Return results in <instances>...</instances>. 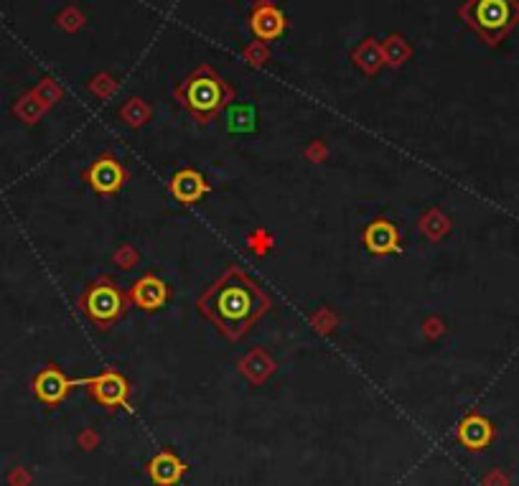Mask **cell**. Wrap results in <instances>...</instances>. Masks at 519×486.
I'll return each mask as SVG.
<instances>
[{
    "label": "cell",
    "instance_id": "4fadbf2b",
    "mask_svg": "<svg viewBox=\"0 0 519 486\" xmlns=\"http://www.w3.org/2000/svg\"><path fill=\"white\" fill-rule=\"evenodd\" d=\"M459 435H461V441L468 449H481L491 438V426L484 418H479V415H471V418H466L461 423Z\"/></svg>",
    "mask_w": 519,
    "mask_h": 486
},
{
    "label": "cell",
    "instance_id": "277c9868",
    "mask_svg": "<svg viewBox=\"0 0 519 486\" xmlns=\"http://www.w3.org/2000/svg\"><path fill=\"white\" fill-rule=\"evenodd\" d=\"M79 303H82L84 314L99 326H105L125 314V296L115 283L107 281V278L92 283Z\"/></svg>",
    "mask_w": 519,
    "mask_h": 486
},
{
    "label": "cell",
    "instance_id": "7a4b0ae2",
    "mask_svg": "<svg viewBox=\"0 0 519 486\" xmlns=\"http://www.w3.org/2000/svg\"><path fill=\"white\" fill-rule=\"evenodd\" d=\"M230 87L224 84L222 76H216L209 67L196 69L189 75L181 87L176 90L178 102L199 120H212L214 115L224 108V102L230 100Z\"/></svg>",
    "mask_w": 519,
    "mask_h": 486
},
{
    "label": "cell",
    "instance_id": "9c48e42d",
    "mask_svg": "<svg viewBox=\"0 0 519 486\" xmlns=\"http://www.w3.org/2000/svg\"><path fill=\"white\" fill-rule=\"evenodd\" d=\"M171 191L178 202L193 204V202H199V199L207 194V181H204V176L196 173V171H181V173L173 176Z\"/></svg>",
    "mask_w": 519,
    "mask_h": 486
},
{
    "label": "cell",
    "instance_id": "8992f818",
    "mask_svg": "<svg viewBox=\"0 0 519 486\" xmlns=\"http://www.w3.org/2000/svg\"><path fill=\"white\" fill-rule=\"evenodd\" d=\"M90 385V393L95 400H99L102 405H107V408H117V405H122L125 402V394H128V382L120 377L117 372H105L95 377V379H90L87 382Z\"/></svg>",
    "mask_w": 519,
    "mask_h": 486
},
{
    "label": "cell",
    "instance_id": "5bb4252c",
    "mask_svg": "<svg viewBox=\"0 0 519 486\" xmlns=\"http://www.w3.org/2000/svg\"><path fill=\"white\" fill-rule=\"evenodd\" d=\"M357 59V64L365 69V72H374L380 64H382V52H380V46L374 44V41H366L365 46L354 54Z\"/></svg>",
    "mask_w": 519,
    "mask_h": 486
},
{
    "label": "cell",
    "instance_id": "6da1fadb",
    "mask_svg": "<svg viewBox=\"0 0 519 486\" xmlns=\"http://www.w3.org/2000/svg\"><path fill=\"white\" fill-rule=\"evenodd\" d=\"M268 299L257 288V283L234 267L222 281L214 283L212 291L201 299V311L232 339L242 337L260 314L268 311Z\"/></svg>",
    "mask_w": 519,
    "mask_h": 486
},
{
    "label": "cell",
    "instance_id": "8fae6325",
    "mask_svg": "<svg viewBox=\"0 0 519 486\" xmlns=\"http://www.w3.org/2000/svg\"><path fill=\"white\" fill-rule=\"evenodd\" d=\"M69 387H72V382L59 370H43L34 382V390L43 402H59L64 394L69 393Z\"/></svg>",
    "mask_w": 519,
    "mask_h": 486
},
{
    "label": "cell",
    "instance_id": "ba28073f",
    "mask_svg": "<svg viewBox=\"0 0 519 486\" xmlns=\"http://www.w3.org/2000/svg\"><path fill=\"white\" fill-rule=\"evenodd\" d=\"M252 31H255V36L257 38H278L283 34V28H286V19H283V13L275 8V5H270V3H263V5H257L255 8V13H252Z\"/></svg>",
    "mask_w": 519,
    "mask_h": 486
},
{
    "label": "cell",
    "instance_id": "9a60e30c",
    "mask_svg": "<svg viewBox=\"0 0 519 486\" xmlns=\"http://www.w3.org/2000/svg\"><path fill=\"white\" fill-rule=\"evenodd\" d=\"M227 123H230V131H252V110L250 108H232Z\"/></svg>",
    "mask_w": 519,
    "mask_h": 486
},
{
    "label": "cell",
    "instance_id": "7c38bea8",
    "mask_svg": "<svg viewBox=\"0 0 519 486\" xmlns=\"http://www.w3.org/2000/svg\"><path fill=\"white\" fill-rule=\"evenodd\" d=\"M184 474V464L171 453H158L151 461V476L155 484H176Z\"/></svg>",
    "mask_w": 519,
    "mask_h": 486
},
{
    "label": "cell",
    "instance_id": "5b68a950",
    "mask_svg": "<svg viewBox=\"0 0 519 486\" xmlns=\"http://www.w3.org/2000/svg\"><path fill=\"white\" fill-rule=\"evenodd\" d=\"M87 181L99 194H115L117 188L122 187V181H125V171H122L115 155L105 153V155H99L95 163L90 166Z\"/></svg>",
    "mask_w": 519,
    "mask_h": 486
},
{
    "label": "cell",
    "instance_id": "3957f363",
    "mask_svg": "<svg viewBox=\"0 0 519 486\" xmlns=\"http://www.w3.org/2000/svg\"><path fill=\"white\" fill-rule=\"evenodd\" d=\"M461 19L486 44H499L517 26L519 3L517 0H466Z\"/></svg>",
    "mask_w": 519,
    "mask_h": 486
},
{
    "label": "cell",
    "instance_id": "30bf717a",
    "mask_svg": "<svg viewBox=\"0 0 519 486\" xmlns=\"http://www.w3.org/2000/svg\"><path fill=\"white\" fill-rule=\"evenodd\" d=\"M365 244L369 252L374 255H387V252H395L397 250V229L389 225V222H372L365 229Z\"/></svg>",
    "mask_w": 519,
    "mask_h": 486
},
{
    "label": "cell",
    "instance_id": "52a82bcc",
    "mask_svg": "<svg viewBox=\"0 0 519 486\" xmlns=\"http://www.w3.org/2000/svg\"><path fill=\"white\" fill-rule=\"evenodd\" d=\"M166 299H169V288H166V283L161 281V278H155V275H145V278L135 281L133 288H130V300L138 308H145V311L161 308L166 303Z\"/></svg>",
    "mask_w": 519,
    "mask_h": 486
}]
</instances>
